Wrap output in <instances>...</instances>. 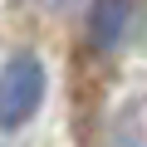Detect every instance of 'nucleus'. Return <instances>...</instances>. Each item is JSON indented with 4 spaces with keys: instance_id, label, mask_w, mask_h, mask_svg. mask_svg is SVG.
I'll use <instances>...</instances> for the list:
<instances>
[{
    "instance_id": "obj_1",
    "label": "nucleus",
    "mask_w": 147,
    "mask_h": 147,
    "mask_svg": "<svg viewBox=\"0 0 147 147\" xmlns=\"http://www.w3.org/2000/svg\"><path fill=\"white\" fill-rule=\"evenodd\" d=\"M44 88H49L44 59H39L34 49L10 54L5 69H0V132H20V127L39 113Z\"/></svg>"
},
{
    "instance_id": "obj_2",
    "label": "nucleus",
    "mask_w": 147,
    "mask_h": 147,
    "mask_svg": "<svg viewBox=\"0 0 147 147\" xmlns=\"http://www.w3.org/2000/svg\"><path fill=\"white\" fill-rule=\"evenodd\" d=\"M127 20H132V0H93L88 5V49H98V54L118 49L127 34Z\"/></svg>"
}]
</instances>
